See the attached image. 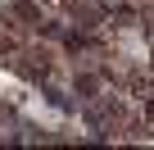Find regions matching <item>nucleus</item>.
Instances as JSON below:
<instances>
[{"label":"nucleus","instance_id":"nucleus-1","mask_svg":"<svg viewBox=\"0 0 154 150\" xmlns=\"http://www.w3.org/2000/svg\"><path fill=\"white\" fill-rule=\"evenodd\" d=\"M14 14H18V18H27V23H36V18H41V14H36V5H27V0H18Z\"/></svg>","mask_w":154,"mask_h":150},{"label":"nucleus","instance_id":"nucleus-2","mask_svg":"<svg viewBox=\"0 0 154 150\" xmlns=\"http://www.w3.org/2000/svg\"><path fill=\"white\" fill-rule=\"evenodd\" d=\"M77 91H82V96H95L100 91V78H77Z\"/></svg>","mask_w":154,"mask_h":150},{"label":"nucleus","instance_id":"nucleus-3","mask_svg":"<svg viewBox=\"0 0 154 150\" xmlns=\"http://www.w3.org/2000/svg\"><path fill=\"white\" fill-rule=\"evenodd\" d=\"M149 118H154V96H149Z\"/></svg>","mask_w":154,"mask_h":150}]
</instances>
